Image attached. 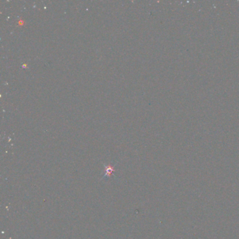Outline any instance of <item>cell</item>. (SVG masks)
Instances as JSON below:
<instances>
[{
	"label": "cell",
	"instance_id": "obj_1",
	"mask_svg": "<svg viewBox=\"0 0 239 239\" xmlns=\"http://www.w3.org/2000/svg\"><path fill=\"white\" fill-rule=\"evenodd\" d=\"M114 170H115V169H114V168L113 166H105V175H103V178H105V177H109L110 176H111V175L113 173Z\"/></svg>",
	"mask_w": 239,
	"mask_h": 239
}]
</instances>
